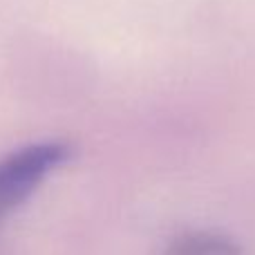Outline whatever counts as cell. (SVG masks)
<instances>
[{
    "mask_svg": "<svg viewBox=\"0 0 255 255\" xmlns=\"http://www.w3.org/2000/svg\"><path fill=\"white\" fill-rule=\"evenodd\" d=\"M67 157L70 148L65 143L43 141L18 148L0 159V224L20 208Z\"/></svg>",
    "mask_w": 255,
    "mask_h": 255,
    "instance_id": "6da1fadb",
    "label": "cell"
},
{
    "mask_svg": "<svg viewBox=\"0 0 255 255\" xmlns=\"http://www.w3.org/2000/svg\"><path fill=\"white\" fill-rule=\"evenodd\" d=\"M163 255H244V251L229 235L193 231L172 240Z\"/></svg>",
    "mask_w": 255,
    "mask_h": 255,
    "instance_id": "7a4b0ae2",
    "label": "cell"
}]
</instances>
